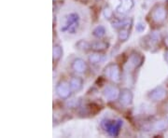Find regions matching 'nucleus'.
Masks as SVG:
<instances>
[{
  "label": "nucleus",
  "instance_id": "1",
  "mask_svg": "<svg viewBox=\"0 0 168 138\" xmlns=\"http://www.w3.org/2000/svg\"><path fill=\"white\" fill-rule=\"evenodd\" d=\"M103 125H106V131H107L111 135H117V133L120 131V127L122 125L121 121H108L103 123Z\"/></svg>",
  "mask_w": 168,
  "mask_h": 138
},
{
  "label": "nucleus",
  "instance_id": "2",
  "mask_svg": "<svg viewBox=\"0 0 168 138\" xmlns=\"http://www.w3.org/2000/svg\"><path fill=\"white\" fill-rule=\"evenodd\" d=\"M106 74L114 81H118L120 80V71H119V68L116 64L108 65L106 68Z\"/></svg>",
  "mask_w": 168,
  "mask_h": 138
},
{
  "label": "nucleus",
  "instance_id": "3",
  "mask_svg": "<svg viewBox=\"0 0 168 138\" xmlns=\"http://www.w3.org/2000/svg\"><path fill=\"white\" fill-rule=\"evenodd\" d=\"M104 95L106 99H108L109 101H112L114 99H117L120 95V93H119V90L114 87V86H108L106 90H105V93H104Z\"/></svg>",
  "mask_w": 168,
  "mask_h": 138
},
{
  "label": "nucleus",
  "instance_id": "4",
  "mask_svg": "<svg viewBox=\"0 0 168 138\" xmlns=\"http://www.w3.org/2000/svg\"><path fill=\"white\" fill-rule=\"evenodd\" d=\"M70 85H68L65 82H62L57 86L56 91L62 98H67L70 94Z\"/></svg>",
  "mask_w": 168,
  "mask_h": 138
},
{
  "label": "nucleus",
  "instance_id": "5",
  "mask_svg": "<svg viewBox=\"0 0 168 138\" xmlns=\"http://www.w3.org/2000/svg\"><path fill=\"white\" fill-rule=\"evenodd\" d=\"M152 17H153V20H154L156 23H162V22H163L165 17H166V11H165L164 8L159 7L157 9H155V11H153Z\"/></svg>",
  "mask_w": 168,
  "mask_h": 138
},
{
  "label": "nucleus",
  "instance_id": "6",
  "mask_svg": "<svg viewBox=\"0 0 168 138\" xmlns=\"http://www.w3.org/2000/svg\"><path fill=\"white\" fill-rule=\"evenodd\" d=\"M166 94V92L164 90V88L163 87H159V88H156L155 90H153L151 94H150V97L151 99H153L154 101H159V100H162L163 98L165 96Z\"/></svg>",
  "mask_w": 168,
  "mask_h": 138
},
{
  "label": "nucleus",
  "instance_id": "7",
  "mask_svg": "<svg viewBox=\"0 0 168 138\" xmlns=\"http://www.w3.org/2000/svg\"><path fill=\"white\" fill-rule=\"evenodd\" d=\"M132 99H133V95H132L131 92L128 90L122 91V93L120 95V101L124 105H128L129 104H131Z\"/></svg>",
  "mask_w": 168,
  "mask_h": 138
},
{
  "label": "nucleus",
  "instance_id": "8",
  "mask_svg": "<svg viewBox=\"0 0 168 138\" xmlns=\"http://www.w3.org/2000/svg\"><path fill=\"white\" fill-rule=\"evenodd\" d=\"M72 67H73L74 70L78 73H82V72L85 71V69H86L85 63L81 60V59H77V60H75L73 64H72Z\"/></svg>",
  "mask_w": 168,
  "mask_h": 138
},
{
  "label": "nucleus",
  "instance_id": "9",
  "mask_svg": "<svg viewBox=\"0 0 168 138\" xmlns=\"http://www.w3.org/2000/svg\"><path fill=\"white\" fill-rule=\"evenodd\" d=\"M69 85H70L71 90L73 91H80L81 87H82V80L80 77H73L72 80L69 82Z\"/></svg>",
  "mask_w": 168,
  "mask_h": 138
},
{
  "label": "nucleus",
  "instance_id": "10",
  "mask_svg": "<svg viewBox=\"0 0 168 138\" xmlns=\"http://www.w3.org/2000/svg\"><path fill=\"white\" fill-rule=\"evenodd\" d=\"M133 6V3H132V0H122V3L121 4V7L118 8V11L120 12L121 9H122V12H125L127 11L128 9H130L131 7Z\"/></svg>",
  "mask_w": 168,
  "mask_h": 138
},
{
  "label": "nucleus",
  "instance_id": "11",
  "mask_svg": "<svg viewBox=\"0 0 168 138\" xmlns=\"http://www.w3.org/2000/svg\"><path fill=\"white\" fill-rule=\"evenodd\" d=\"M107 47V44L105 43V42H96V43H94L92 45V48L94 49V50L95 51H103L105 50V49Z\"/></svg>",
  "mask_w": 168,
  "mask_h": 138
},
{
  "label": "nucleus",
  "instance_id": "12",
  "mask_svg": "<svg viewBox=\"0 0 168 138\" xmlns=\"http://www.w3.org/2000/svg\"><path fill=\"white\" fill-rule=\"evenodd\" d=\"M142 62V58L140 56H138L137 54H133L131 56V64L136 65H139Z\"/></svg>",
  "mask_w": 168,
  "mask_h": 138
},
{
  "label": "nucleus",
  "instance_id": "13",
  "mask_svg": "<svg viewBox=\"0 0 168 138\" xmlns=\"http://www.w3.org/2000/svg\"><path fill=\"white\" fill-rule=\"evenodd\" d=\"M167 127V123L164 121H157L154 125V128L158 131H163L164 130L165 128Z\"/></svg>",
  "mask_w": 168,
  "mask_h": 138
},
{
  "label": "nucleus",
  "instance_id": "14",
  "mask_svg": "<svg viewBox=\"0 0 168 138\" xmlns=\"http://www.w3.org/2000/svg\"><path fill=\"white\" fill-rule=\"evenodd\" d=\"M94 35L97 37H101L105 35V28L103 26H99L97 27L95 30L94 31Z\"/></svg>",
  "mask_w": 168,
  "mask_h": 138
},
{
  "label": "nucleus",
  "instance_id": "15",
  "mask_svg": "<svg viewBox=\"0 0 168 138\" xmlns=\"http://www.w3.org/2000/svg\"><path fill=\"white\" fill-rule=\"evenodd\" d=\"M61 55H62V49L60 47H55L53 49V57H54V59L60 58Z\"/></svg>",
  "mask_w": 168,
  "mask_h": 138
},
{
  "label": "nucleus",
  "instance_id": "16",
  "mask_svg": "<svg viewBox=\"0 0 168 138\" xmlns=\"http://www.w3.org/2000/svg\"><path fill=\"white\" fill-rule=\"evenodd\" d=\"M102 60V57L101 55H98V54H94L92 56H90V61L92 63H99Z\"/></svg>",
  "mask_w": 168,
  "mask_h": 138
},
{
  "label": "nucleus",
  "instance_id": "17",
  "mask_svg": "<svg viewBox=\"0 0 168 138\" xmlns=\"http://www.w3.org/2000/svg\"><path fill=\"white\" fill-rule=\"evenodd\" d=\"M128 36H129V34H128V31L122 30L121 33H120V39H122V40H126V39L128 38Z\"/></svg>",
  "mask_w": 168,
  "mask_h": 138
},
{
  "label": "nucleus",
  "instance_id": "18",
  "mask_svg": "<svg viewBox=\"0 0 168 138\" xmlns=\"http://www.w3.org/2000/svg\"><path fill=\"white\" fill-rule=\"evenodd\" d=\"M144 29H145V24H138L137 25H136V30L138 31V32H142V31H144Z\"/></svg>",
  "mask_w": 168,
  "mask_h": 138
},
{
  "label": "nucleus",
  "instance_id": "19",
  "mask_svg": "<svg viewBox=\"0 0 168 138\" xmlns=\"http://www.w3.org/2000/svg\"><path fill=\"white\" fill-rule=\"evenodd\" d=\"M164 43H165L166 47H168V36L165 37V39H164Z\"/></svg>",
  "mask_w": 168,
  "mask_h": 138
},
{
  "label": "nucleus",
  "instance_id": "20",
  "mask_svg": "<svg viewBox=\"0 0 168 138\" xmlns=\"http://www.w3.org/2000/svg\"><path fill=\"white\" fill-rule=\"evenodd\" d=\"M165 60H166V62L168 63V51L165 52Z\"/></svg>",
  "mask_w": 168,
  "mask_h": 138
},
{
  "label": "nucleus",
  "instance_id": "21",
  "mask_svg": "<svg viewBox=\"0 0 168 138\" xmlns=\"http://www.w3.org/2000/svg\"><path fill=\"white\" fill-rule=\"evenodd\" d=\"M167 121H168V116H167Z\"/></svg>",
  "mask_w": 168,
  "mask_h": 138
}]
</instances>
